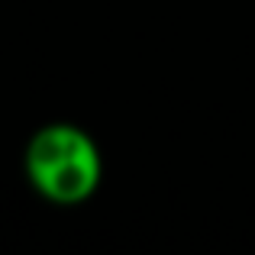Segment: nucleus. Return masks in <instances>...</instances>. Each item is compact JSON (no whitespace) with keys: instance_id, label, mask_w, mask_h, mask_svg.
<instances>
[{"instance_id":"nucleus-1","label":"nucleus","mask_w":255,"mask_h":255,"mask_svg":"<svg viewBox=\"0 0 255 255\" xmlns=\"http://www.w3.org/2000/svg\"><path fill=\"white\" fill-rule=\"evenodd\" d=\"M23 168L39 197L58 207L84 204L104 178V158L91 136L75 123H45L26 142Z\"/></svg>"}]
</instances>
